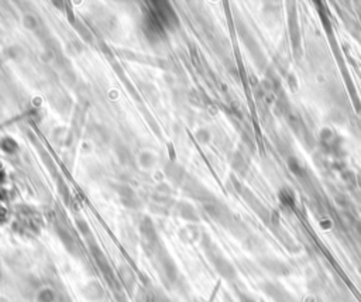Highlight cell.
<instances>
[{
    "label": "cell",
    "instance_id": "7a4b0ae2",
    "mask_svg": "<svg viewBox=\"0 0 361 302\" xmlns=\"http://www.w3.org/2000/svg\"><path fill=\"white\" fill-rule=\"evenodd\" d=\"M37 301L38 302H54L55 301V292L51 288H41L37 292Z\"/></svg>",
    "mask_w": 361,
    "mask_h": 302
},
{
    "label": "cell",
    "instance_id": "6da1fadb",
    "mask_svg": "<svg viewBox=\"0 0 361 302\" xmlns=\"http://www.w3.org/2000/svg\"><path fill=\"white\" fill-rule=\"evenodd\" d=\"M82 292H83V296H85L86 299H89V301L92 302H98L103 298V290H102V287H100L98 283H95V281L87 283V284L83 287V291H82Z\"/></svg>",
    "mask_w": 361,
    "mask_h": 302
},
{
    "label": "cell",
    "instance_id": "3957f363",
    "mask_svg": "<svg viewBox=\"0 0 361 302\" xmlns=\"http://www.w3.org/2000/svg\"><path fill=\"white\" fill-rule=\"evenodd\" d=\"M245 302H247V301H245ZM249 302H253V301H251V299H249Z\"/></svg>",
    "mask_w": 361,
    "mask_h": 302
}]
</instances>
